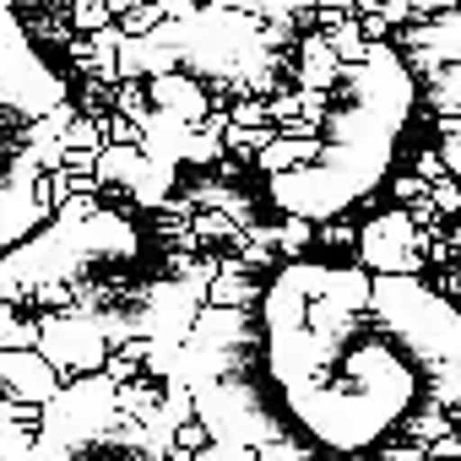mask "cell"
Masks as SVG:
<instances>
[{"mask_svg":"<svg viewBox=\"0 0 461 461\" xmlns=\"http://www.w3.org/2000/svg\"><path fill=\"white\" fill-rule=\"evenodd\" d=\"M33 190H39V163L28 136H17L0 120V245L17 240L33 222Z\"/></svg>","mask_w":461,"mask_h":461,"instance_id":"3957f363","label":"cell"},{"mask_svg":"<svg viewBox=\"0 0 461 461\" xmlns=\"http://www.w3.org/2000/svg\"><path fill=\"white\" fill-rule=\"evenodd\" d=\"M407 109H412V93H407L402 60L391 50H369L353 71H342L326 158L299 174H277L272 195L299 217H326V212L348 206L353 195H364L380 179V168L396 147V131L407 125Z\"/></svg>","mask_w":461,"mask_h":461,"instance_id":"7a4b0ae2","label":"cell"},{"mask_svg":"<svg viewBox=\"0 0 461 461\" xmlns=\"http://www.w3.org/2000/svg\"><path fill=\"white\" fill-rule=\"evenodd\" d=\"M217 396L240 402L217 434L267 456L402 461L461 407V315L396 272L294 261L234 326Z\"/></svg>","mask_w":461,"mask_h":461,"instance_id":"6da1fadb","label":"cell"}]
</instances>
